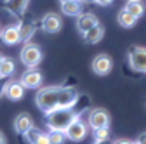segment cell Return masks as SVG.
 Here are the masks:
<instances>
[{
	"label": "cell",
	"instance_id": "1",
	"mask_svg": "<svg viewBox=\"0 0 146 144\" xmlns=\"http://www.w3.org/2000/svg\"><path fill=\"white\" fill-rule=\"evenodd\" d=\"M80 118V113L75 111L73 108H56L54 111L45 113V122L49 130H66L70 125Z\"/></svg>",
	"mask_w": 146,
	"mask_h": 144
},
{
	"label": "cell",
	"instance_id": "2",
	"mask_svg": "<svg viewBox=\"0 0 146 144\" xmlns=\"http://www.w3.org/2000/svg\"><path fill=\"white\" fill-rule=\"evenodd\" d=\"M59 89L61 87H44L38 90L35 97V102L38 106V110L44 113H50L58 108V97H59Z\"/></svg>",
	"mask_w": 146,
	"mask_h": 144
},
{
	"label": "cell",
	"instance_id": "3",
	"mask_svg": "<svg viewBox=\"0 0 146 144\" xmlns=\"http://www.w3.org/2000/svg\"><path fill=\"white\" fill-rule=\"evenodd\" d=\"M21 63L26 66V68H36L40 64L44 54H42V49L36 45V44H31V42H26L25 47L21 49Z\"/></svg>",
	"mask_w": 146,
	"mask_h": 144
},
{
	"label": "cell",
	"instance_id": "4",
	"mask_svg": "<svg viewBox=\"0 0 146 144\" xmlns=\"http://www.w3.org/2000/svg\"><path fill=\"white\" fill-rule=\"evenodd\" d=\"M129 57V64L134 71L139 73H146V49L144 47H131L127 52Z\"/></svg>",
	"mask_w": 146,
	"mask_h": 144
},
{
	"label": "cell",
	"instance_id": "5",
	"mask_svg": "<svg viewBox=\"0 0 146 144\" xmlns=\"http://www.w3.org/2000/svg\"><path fill=\"white\" fill-rule=\"evenodd\" d=\"M87 123L90 129H101V127H110V115L106 110L103 108H96V110H90Z\"/></svg>",
	"mask_w": 146,
	"mask_h": 144
},
{
	"label": "cell",
	"instance_id": "6",
	"mask_svg": "<svg viewBox=\"0 0 146 144\" xmlns=\"http://www.w3.org/2000/svg\"><path fill=\"white\" fill-rule=\"evenodd\" d=\"M78 102V92L73 87H61L59 97H58V108H73Z\"/></svg>",
	"mask_w": 146,
	"mask_h": 144
},
{
	"label": "cell",
	"instance_id": "7",
	"mask_svg": "<svg viewBox=\"0 0 146 144\" xmlns=\"http://www.w3.org/2000/svg\"><path fill=\"white\" fill-rule=\"evenodd\" d=\"M64 134H66V137H68L70 141H82V139L87 137L89 127H87V123H84L80 118H77V120L64 130Z\"/></svg>",
	"mask_w": 146,
	"mask_h": 144
},
{
	"label": "cell",
	"instance_id": "8",
	"mask_svg": "<svg viewBox=\"0 0 146 144\" xmlns=\"http://www.w3.org/2000/svg\"><path fill=\"white\" fill-rule=\"evenodd\" d=\"M111 68H113V61H111V57H110L108 54H98V56L92 59V71L99 77L108 75L110 71H111Z\"/></svg>",
	"mask_w": 146,
	"mask_h": 144
},
{
	"label": "cell",
	"instance_id": "9",
	"mask_svg": "<svg viewBox=\"0 0 146 144\" xmlns=\"http://www.w3.org/2000/svg\"><path fill=\"white\" fill-rule=\"evenodd\" d=\"M42 82H44V77L40 71H36V68H28L21 75V83L25 85V89H38Z\"/></svg>",
	"mask_w": 146,
	"mask_h": 144
},
{
	"label": "cell",
	"instance_id": "10",
	"mask_svg": "<svg viewBox=\"0 0 146 144\" xmlns=\"http://www.w3.org/2000/svg\"><path fill=\"white\" fill-rule=\"evenodd\" d=\"M2 96H7V99H11V101H19L25 96V85L21 83V80L19 82H9L2 89Z\"/></svg>",
	"mask_w": 146,
	"mask_h": 144
},
{
	"label": "cell",
	"instance_id": "11",
	"mask_svg": "<svg viewBox=\"0 0 146 144\" xmlns=\"http://www.w3.org/2000/svg\"><path fill=\"white\" fill-rule=\"evenodd\" d=\"M98 23L99 21H98L96 14H92V12H80L78 17H77V30L84 35L87 30H90L92 26H96Z\"/></svg>",
	"mask_w": 146,
	"mask_h": 144
},
{
	"label": "cell",
	"instance_id": "12",
	"mask_svg": "<svg viewBox=\"0 0 146 144\" xmlns=\"http://www.w3.org/2000/svg\"><path fill=\"white\" fill-rule=\"evenodd\" d=\"M0 37H2L5 45H16L21 42L19 35V26H5L4 30H0Z\"/></svg>",
	"mask_w": 146,
	"mask_h": 144
},
{
	"label": "cell",
	"instance_id": "13",
	"mask_svg": "<svg viewBox=\"0 0 146 144\" xmlns=\"http://www.w3.org/2000/svg\"><path fill=\"white\" fill-rule=\"evenodd\" d=\"M61 24H63L61 17H59L58 14H54V12L45 14L44 19H42V28H44L47 33H58V31L61 30Z\"/></svg>",
	"mask_w": 146,
	"mask_h": 144
},
{
	"label": "cell",
	"instance_id": "14",
	"mask_svg": "<svg viewBox=\"0 0 146 144\" xmlns=\"http://www.w3.org/2000/svg\"><path fill=\"white\" fill-rule=\"evenodd\" d=\"M31 127H33V118L28 113H19L14 118V130L17 134H23L25 135V132H28Z\"/></svg>",
	"mask_w": 146,
	"mask_h": 144
},
{
	"label": "cell",
	"instance_id": "15",
	"mask_svg": "<svg viewBox=\"0 0 146 144\" xmlns=\"http://www.w3.org/2000/svg\"><path fill=\"white\" fill-rule=\"evenodd\" d=\"M25 139L28 141V142H35V144H49V134H45V132H42V130H38V129H35V127H31L28 132H25Z\"/></svg>",
	"mask_w": 146,
	"mask_h": 144
},
{
	"label": "cell",
	"instance_id": "16",
	"mask_svg": "<svg viewBox=\"0 0 146 144\" xmlns=\"http://www.w3.org/2000/svg\"><path fill=\"white\" fill-rule=\"evenodd\" d=\"M103 35H104V28L98 23L96 26H92L90 30H87V31L84 33V40H85L87 44H98V42L103 38Z\"/></svg>",
	"mask_w": 146,
	"mask_h": 144
},
{
	"label": "cell",
	"instance_id": "17",
	"mask_svg": "<svg viewBox=\"0 0 146 144\" xmlns=\"http://www.w3.org/2000/svg\"><path fill=\"white\" fill-rule=\"evenodd\" d=\"M61 11L64 16H78L82 12V2L80 0H68L61 4Z\"/></svg>",
	"mask_w": 146,
	"mask_h": 144
},
{
	"label": "cell",
	"instance_id": "18",
	"mask_svg": "<svg viewBox=\"0 0 146 144\" xmlns=\"http://www.w3.org/2000/svg\"><path fill=\"white\" fill-rule=\"evenodd\" d=\"M136 21H137V19H136V17H134L129 11H127L125 7L118 12V24H120V26H123V28H132V26L136 24Z\"/></svg>",
	"mask_w": 146,
	"mask_h": 144
},
{
	"label": "cell",
	"instance_id": "19",
	"mask_svg": "<svg viewBox=\"0 0 146 144\" xmlns=\"http://www.w3.org/2000/svg\"><path fill=\"white\" fill-rule=\"evenodd\" d=\"M14 71H16L14 61L9 59V57H4L2 64H0V77H2V78H9V77L14 75Z\"/></svg>",
	"mask_w": 146,
	"mask_h": 144
},
{
	"label": "cell",
	"instance_id": "20",
	"mask_svg": "<svg viewBox=\"0 0 146 144\" xmlns=\"http://www.w3.org/2000/svg\"><path fill=\"white\" fill-rule=\"evenodd\" d=\"M125 9L129 11L136 19H139V17L144 14V5L139 2V0H129V2L125 4Z\"/></svg>",
	"mask_w": 146,
	"mask_h": 144
},
{
	"label": "cell",
	"instance_id": "21",
	"mask_svg": "<svg viewBox=\"0 0 146 144\" xmlns=\"http://www.w3.org/2000/svg\"><path fill=\"white\" fill-rule=\"evenodd\" d=\"M5 2H7V7L11 11H14L16 14H23L28 7L30 0H5Z\"/></svg>",
	"mask_w": 146,
	"mask_h": 144
},
{
	"label": "cell",
	"instance_id": "22",
	"mask_svg": "<svg viewBox=\"0 0 146 144\" xmlns=\"http://www.w3.org/2000/svg\"><path fill=\"white\" fill-rule=\"evenodd\" d=\"M19 35H21V40L23 42H30L31 37L35 35V24H30V23L21 24L19 26Z\"/></svg>",
	"mask_w": 146,
	"mask_h": 144
},
{
	"label": "cell",
	"instance_id": "23",
	"mask_svg": "<svg viewBox=\"0 0 146 144\" xmlns=\"http://www.w3.org/2000/svg\"><path fill=\"white\" fill-rule=\"evenodd\" d=\"M64 139H66V134L63 130H50L49 132V142H52V144H59Z\"/></svg>",
	"mask_w": 146,
	"mask_h": 144
},
{
	"label": "cell",
	"instance_id": "24",
	"mask_svg": "<svg viewBox=\"0 0 146 144\" xmlns=\"http://www.w3.org/2000/svg\"><path fill=\"white\" fill-rule=\"evenodd\" d=\"M110 137V130L108 127H101V129H94V142H103Z\"/></svg>",
	"mask_w": 146,
	"mask_h": 144
},
{
	"label": "cell",
	"instance_id": "25",
	"mask_svg": "<svg viewBox=\"0 0 146 144\" xmlns=\"http://www.w3.org/2000/svg\"><path fill=\"white\" fill-rule=\"evenodd\" d=\"M94 2H96L98 5H103V7H104V5H110L113 0H94Z\"/></svg>",
	"mask_w": 146,
	"mask_h": 144
},
{
	"label": "cell",
	"instance_id": "26",
	"mask_svg": "<svg viewBox=\"0 0 146 144\" xmlns=\"http://www.w3.org/2000/svg\"><path fill=\"white\" fill-rule=\"evenodd\" d=\"M136 142H139V144H146V132H144V134H141V135L136 139Z\"/></svg>",
	"mask_w": 146,
	"mask_h": 144
},
{
	"label": "cell",
	"instance_id": "27",
	"mask_svg": "<svg viewBox=\"0 0 146 144\" xmlns=\"http://www.w3.org/2000/svg\"><path fill=\"white\" fill-rule=\"evenodd\" d=\"M4 142H7V139H5V135L0 132V144H4Z\"/></svg>",
	"mask_w": 146,
	"mask_h": 144
},
{
	"label": "cell",
	"instance_id": "28",
	"mask_svg": "<svg viewBox=\"0 0 146 144\" xmlns=\"http://www.w3.org/2000/svg\"><path fill=\"white\" fill-rule=\"evenodd\" d=\"M82 4H90V2H94V0H80Z\"/></svg>",
	"mask_w": 146,
	"mask_h": 144
},
{
	"label": "cell",
	"instance_id": "29",
	"mask_svg": "<svg viewBox=\"0 0 146 144\" xmlns=\"http://www.w3.org/2000/svg\"><path fill=\"white\" fill-rule=\"evenodd\" d=\"M4 57H5V56H2V54H0V64H2V61H4Z\"/></svg>",
	"mask_w": 146,
	"mask_h": 144
},
{
	"label": "cell",
	"instance_id": "30",
	"mask_svg": "<svg viewBox=\"0 0 146 144\" xmlns=\"http://www.w3.org/2000/svg\"><path fill=\"white\" fill-rule=\"evenodd\" d=\"M59 2H61V4H63V2H68V0H59Z\"/></svg>",
	"mask_w": 146,
	"mask_h": 144
}]
</instances>
